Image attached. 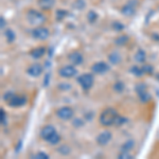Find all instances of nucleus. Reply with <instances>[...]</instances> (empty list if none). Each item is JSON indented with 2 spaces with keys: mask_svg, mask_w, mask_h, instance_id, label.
<instances>
[{
  "mask_svg": "<svg viewBox=\"0 0 159 159\" xmlns=\"http://www.w3.org/2000/svg\"><path fill=\"white\" fill-rule=\"evenodd\" d=\"M125 118L124 117H122V116H119V115H118L117 116V118H116V120H115V123L114 124H116L117 126H120V125H122L123 123L125 122Z\"/></svg>",
  "mask_w": 159,
  "mask_h": 159,
  "instance_id": "nucleus-27",
  "label": "nucleus"
},
{
  "mask_svg": "<svg viewBox=\"0 0 159 159\" xmlns=\"http://www.w3.org/2000/svg\"><path fill=\"white\" fill-rule=\"evenodd\" d=\"M43 68L40 64H33L32 66H30L28 68V74L33 76V78H37V76H39L43 73Z\"/></svg>",
  "mask_w": 159,
  "mask_h": 159,
  "instance_id": "nucleus-12",
  "label": "nucleus"
},
{
  "mask_svg": "<svg viewBox=\"0 0 159 159\" xmlns=\"http://www.w3.org/2000/svg\"><path fill=\"white\" fill-rule=\"evenodd\" d=\"M114 89L117 92H122L123 90H124V83L121 82V81L116 82V83H115V85H114Z\"/></svg>",
  "mask_w": 159,
  "mask_h": 159,
  "instance_id": "nucleus-24",
  "label": "nucleus"
},
{
  "mask_svg": "<svg viewBox=\"0 0 159 159\" xmlns=\"http://www.w3.org/2000/svg\"><path fill=\"white\" fill-rule=\"evenodd\" d=\"M130 72L136 76H142L143 74H144L142 67L140 68V67H138V66H133V67L130 68Z\"/></svg>",
  "mask_w": 159,
  "mask_h": 159,
  "instance_id": "nucleus-21",
  "label": "nucleus"
},
{
  "mask_svg": "<svg viewBox=\"0 0 159 159\" xmlns=\"http://www.w3.org/2000/svg\"><path fill=\"white\" fill-rule=\"evenodd\" d=\"M136 92H137L140 101L143 102V103L148 102L151 100V96L148 92V87L145 84H143V83L137 84V85H136Z\"/></svg>",
  "mask_w": 159,
  "mask_h": 159,
  "instance_id": "nucleus-5",
  "label": "nucleus"
},
{
  "mask_svg": "<svg viewBox=\"0 0 159 159\" xmlns=\"http://www.w3.org/2000/svg\"><path fill=\"white\" fill-rule=\"evenodd\" d=\"M0 20H1V29L3 30L4 29V25H6V20H4L3 17H1V18H0Z\"/></svg>",
  "mask_w": 159,
  "mask_h": 159,
  "instance_id": "nucleus-33",
  "label": "nucleus"
},
{
  "mask_svg": "<svg viewBox=\"0 0 159 159\" xmlns=\"http://www.w3.org/2000/svg\"><path fill=\"white\" fill-rule=\"evenodd\" d=\"M37 2L43 10H51L55 4V0H38Z\"/></svg>",
  "mask_w": 159,
  "mask_h": 159,
  "instance_id": "nucleus-16",
  "label": "nucleus"
},
{
  "mask_svg": "<svg viewBox=\"0 0 159 159\" xmlns=\"http://www.w3.org/2000/svg\"><path fill=\"white\" fill-rule=\"evenodd\" d=\"M27 20L32 25H39L46 21V17L36 10H30L27 14Z\"/></svg>",
  "mask_w": 159,
  "mask_h": 159,
  "instance_id": "nucleus-3",
  "label": "nucleus"
},
{
  "mask_svg": "<svg viewBox=\"0 0 159 159\" xmlns=\"http://www.w3.org/2000/svg\"><path fill=\"white\" fill-rule=\"evenodd\" d=\"M147 58V54L142 49H139L137 51V53L135 54V60L138 61V63H143Z\"/></svg>",
  "mask_w": 159,
  "mask_h": 159,
  "instance_id": "nucleus-19",
  "label": "nucleus"
},
{
  "mask_svg": "<svg viewBox=\"0 0 159 159\" xmlns=\"http://www.w3.org/2000/svg\"><path fill=\"white\" fill-rule=\"evenodd\" d=\"M49 35H50L49 30L43 27H37L32 31V36L34 37L35 39L45 40L49 37Z\"/></svg>",
  "mask_w": 159,
  "mask_h": 159,
  "instance_id": "nucleus-7",
  "label": "nucleus"
},
{
  "mask_svg": "<svg viewBox=\"0 0 159 159\" xmlns=\"http://www.w3.org/2000/svg\"><path fill=\"white\" fill-rule=\"evenodd\" d=\"M76 73H78V70H76V68L73 65L64 66V67L58 69V74H60L61 78H65V79L72 78V76L76 75Z\"/></svg>",
  "mask_w": 159,
  "mask_h": 159,
  "instance_id": "nucleus-6",
  "label": "nucleus"
},
{
  "mask_svg": "<svg viewBox=\"0 0 159 159\" xmlns=\"http://www.w3.org/2000/svg\"><path fill=\"white\" fill-rule=\"evenodd\" d=\"M57 151H58V153L61 154V155L66 156V155H68V154L70 153V148H69L68 145H61V148H57Z\"/></svg>",
  "mask_w": 159,
  "mask_h": 159,
  "instance_id": "nucleus-25",
  "label": "nucleus"
},
{
  "mask_svg": "<svg viewBox=\"0 0 159 159\" xmlns=\"http://www.w3.org/2000/svg\"><path fill=\"white\" fill-rule=\"evenodd\" d=\"M110 139H111V133L108 132V130H104L97 137V143L103 147V145H106L109 142Z\"/></svg>",
  "mask_w": 159,
  "mask_h": 159,
  "instance_id": "nucleus-11",
  "label": "nucleus"
},
{
  "mask_svg": "<svg viewBox=\"0 0 159 159\" xmlns=\"http://www.w3.org/2000/svg\"><path fill=\"white\" fill-rule=\"evenodd\" d=\"M25 103H27V98H25V97L16 96V94H14V96L11 98V100L7 102V104L12 107H19V106L25 105Z\"/></svg>",
  "mask_w": 159,
  "mask_h": 159,
  "instance_id": "nucleus-10",
  "label": "nucleus"
},
{
  "mask_svg": "<svg viewBox=\"0 0 159 159\" xmlns=\"http://www.w3.org/2000/svg\"><path fill=\"white\" fill-rule=\"evenodd\" d=\"M127 42H129V36H126V35H122V36H119L118 38H116V40H115V43H117V45L119 46H122V45H125Z\"/></svg>",
  "mask_w": 159,
  "mask_h": 159,
  "instance_id": "nucleus-22",
  "label": "nucleus"
},
{
  "mask_svg": "<svg viewBox=\"0 0 159 159\" xmlns=\"http://www.w3.org/2000/svg\"><path fill=\"white\" fill-rule=\"evenodd\" d=\"M0 114H1V124L2 125H6V112H4L3 109L0 110Z\"/></svg>",
  "mask_w": 159,
  "mask_h": 159,
  "instance_id": "nucleus-32",
  "label": "nucleus"
},
{
  "mask_svg": "<svg viewBox=\"0 0 159 159\" xmlns=\"http://www.w3.org/2000/svg\"><path fill=\"white\" fill-rule=\"evenodd\" d=\"M112 27H114V29L116 31H121L122 29H124V25L120 24L119 21H115V24L112 25Z\"/></svg>",
  "mask_w": 159,
  "mask_h": 159,
  "instance_id": "nucleus-30",
  "label": "nucleus"
},
{
  "mask_svg": "<svg viewBox=\"0 0 159 159\" xmlns=\"http://www.w3.org/2000/svg\"><path fill=\"white\" fill-rule=\"evenodd\" d=\"M66 16H67V12L64 11V10H58V11L56 12V19L57 20L64 19Z\"/></svg>",
  "mask_w": 159,
  "mask_h": 159,
  "instance_id": "nucleus-26",
  "label": "nucleus"
},
{
  "mask_svg": "<svg viewBox=\"0 0 159 159\" xmlns=\"http://www.w3.org/2000/svg\"><path fill=\"white\" fill-rule=\"evenodd\" d=\"M91 70L93 73L104 74L109 70V65L105 63V61H99V63H96L93 66H92Z\"/></svg>",
  "mask_w": 159,
  "mask_h": 159,
  "instance_id": "nucleus-9",
  "label": "nucleus"
},
{
  "mask_svg": "<svg viewBox=\"0 0 159 159\" xmlns=\"http://www.w3.org/2000/svg\"><path fill=\"white\" fill-rule=\"evenodd\" d=\"M142 69H143V72L144 73H150L151 74L153 72V67L151 65H143Z\"/></svg>",
  "mask_w": 159,
  "mask_h": 159,
  "instance_id": "nucleus-29",
  "label": "nucleus"
},
{
  "mask_svg": "<svg viewBox=\"0 0 159 159\" xmlns=\"http://www.w3.org/2000/svg\"><path fill=\"white\" fill-rule=\"evenodd\" d=\"M74 111L72 110V108L68 106H64L61 107L60 109L56 111V116L60 118L61 120H64V121H67V120H70L71 118L73 117Z\"/></svg>",
  "mask_w": 159,
  "mask_h": 159,
  "instance_id": "nucleus-8",
  "label": "nucleus"
},
{
  "mask_svg": "<svg viewBox=\"0 0 159 159\" xmlns=\"http://www.w3.org/2000/svg\"><path fill=\"white\" fill-rule=\"evenodd\" d=\"M68 60L72 65H81L84 61V57L82 55V53L78 52V51H74V52L70 53L68 55Z\"/></svg>",
  "mask_w": 159,
  "mask_h": 159,
  "instance_id": "nucleus-13",
  "label": "nucleus"
},
{
  "mask_svg": "<svg viewBox=\"0 0 159 159\" xmlns=\"http://www.w3.org/2000/svg\"><path fill=\"white\" fill-rule=\"evenodd\" d=\"M108 60L111 64L117 65V64H119L120 61H121V55H120V53H118V52H111L108 56Z\"/></svg>",
  "mask_w": 159,
  "mask_h": 159,
  "instance_id": "nucleus-17",
  "label": "nucleus"
},
{
  "mask_svg": "<svg viewBox=\"0 0 159 159\" xmlns=\"http://www.w3.org/2000/svg\"><path fill=\"white\" fill-rule=\"evenodd\" d=\"M121 12L124 16H133L136 13V6L133 3H127L122 7Z\"/></svg>",
  "mask_w": 159,
  "mask_h": 159,
  "instance_id": "nucleus-14",
  "label": "nucleus"
},
{
  "mask_svg": "<svg viewBox=\"0 0 159 159\" xmlns=\"http://www.w3.org/2000/svg\"><path fill=\"white\" fill-rule=\"evenodd\" d=\"M97 18H98V14L93 11H90L88 13V15H87V19H88V21L91 22V24H93L97 20Z\"/></svg>",
  "mask_w": 159,
  "mask_h": 159,
  "instance_id": "nucleus-23",
  "label": "nucleus"
},
{
  "mask_svg": "<svg viewBox=\"0 0 159 159\" xmlns=\"http://www.w3.org/2000/svg\"><path fill=\"white\" fill-rule=\"evenodd\" d=\"M119 158L120 159H129V158H133V156L130 155L129 152H121L119 154Z\"/></svg>",
  "mask_w": 159,
  "mask_h": 159,
  "instance_id": "nucleus-28",
  "label": "nucleus"
},
{
  "mask_svg": "<svg viewBox=\"0 0 159 159\" xmlns=\"http://www.w3.org/2000/svg\"><path fill=\"white\" fill-rule=\"evenodd\" d=\"M40 137L45 141L49 142L50 144H56L61 140L60 135L57 134L54 127L51 126V125H47V126L43 127L42 130H40Z\"/></svg>",
  "mask_w": 159,
  "mask_h": 159,
  "instance_id": "nucleus-1",
  "label": "nucleus"
},
{
  "mask_svg": "<svg viewBox=\"0 0 159 159\" xmlns=\"http://www.w3.org/2000/svg\"><path fill=\"white\" fill-rule=\"evenodd\" d=\"M4 36H6L7 40L9 43H13L15 40V33H14V31L11 29H7L4 31Z\"/></svg>",
  "mask_w": 159,
  "mask_h": 159,
  "instance_id": "nucleus-20",
  "label": "nucleus"
},
{
  "mask_svg": "<svg viewBox=\"0 0 159 159\" xmlns=\"http://www.w3.org/2000/svg\"><path fill=\"white\" fill-rule=\"evenodd\" d=\"M118 116L116 109L111 108V107H107L103 111L101 112L99 118V121L103 126H110L115 123V120Z\"/></svg>",
  "mask_w": 159,
  "mask_h": 159,
  "instance_id": "nucleus-2",
  "label": "nucleus"
},
{
  "mask_svg": "<svg viewBox=\"0 0 159 159\" xmlns=\"http://www.w3.org/2000/svg\"><path fill=\"white\" fill-rule=\"evenodd\" d=\"M45 53H46L45 47H37V48H34V49L31 51L30 55L32 56L33 58H40L42 56L45 55Z\"/></svg>",
  "mask_w": 159,
  "mask_h": 159,
  "instance_id": "nucleus-15",
  "label": "nucleus"
},
{
  "mask_svg": "<svg viewBox=\"0 0 159 159\" xmlns=\"http://www.w3.org/2000/svg\"><path fill=\"white\" fill-rule=\"evenodd\" d=\"M135 147V141L134 140H127L121 147V152H130L133 148Z\"/></svg>",
  "mask_w": 159,
  "mask_h": 159,
  "instance_id": "nucleus-18",
  "label": "nucleus"
},
{
  "mask_svg": "<svg viewBox=\"0 0 159 159\" xmlns=\"http://www.w3.org/2000/svg\"><path fill=\"white\" fill-rule=\"evenodd\" d=\"M94 78L91 73H84L78 78V83L84 90H89L93 85Z\"/></svg>",
  "mask_w": 159,
  "mask_h": 159,
  "instance_id": "nucleus-4",
  "label": "nucleus"
},
{
  "mask_svg": "<svg viewBox=\"0 0 159 159\" xmlns=\"http://www.w3.org/2000/svg\"><path fill=\"white\" fill-rule=\"evenodd\" d=\"M34 158H36V159H48L49 158V156L47 155V154H45V153H43V152H39V153H37L36 155L34 156Z\"/></svg>",
  "mask_w": 159,
  "mask_h": 159,
  "instance_id": "nucleus-31",
  "label": "nucleus"
}]
</instances>
